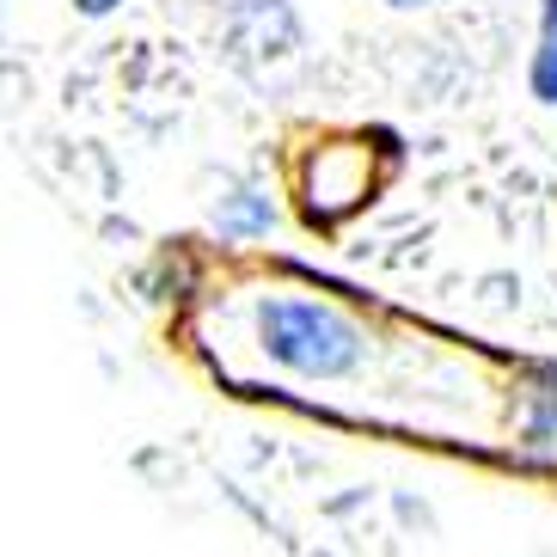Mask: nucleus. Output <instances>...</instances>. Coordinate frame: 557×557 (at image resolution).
<instances>
[{
    "label": "nucleus",
    "instance_id": "obj_3",
    "mask_svg": "<svg viewBox=\"0 0 557 557\" xmlns=\"http://www.w3.org/2000/svg\"><path fill=\"white\" fill-rule=\"evenodd\" d=\"M337 160H344L337 148H325V153L307 160V214L312 221H337V214H349L361 197H368V178L337 172Z\"/></svg>",
    "mask_w": 557,
    "mask_h": 557
},
{
    "label": "nucleus",
    "instance_id": "obj_5",
    "mask_svg": "<svg viewBox=\"0 0 557 557\" xmlns=\"http://www.w3.org/2000/svg\"><path fill=\"white\" fill-rule=\"evenodd\" d=\"M527 86L540 104H557V0H545L540 13V50H533V67H527Z\"/></svg>",
    "mask_w": 557,
    "mask_h": 557
},
{
    "label": "nucleus",
    "instance_id": "obj_6",
    "mask_svg": "<svg viewBox=\"0 0 557 557\" xmlns=\"http://www.w3.org/2000/svg\"><path fill=\"white\" fill-rule=\"evenodd\" d=\"M74 7H81L86 18H104V13H116V7H123V0H74Z\"/></svg>",
    "mask_w": 557,
    "mask_h": 557
},
{
    "label": "nucleus",
    "instance_id": "obj_7",
    "mask_svg": "<svg viewBox=\"0 0 557 557\" xmlns=\"http://www.w3.org/2000/svg\"><path fill=\"white\" fill-rule=\"evenodd\" d=\"M386 7H398V13H410V7H429V0H386Z\"/></svg>",
    "mask_w": 557,
    "mask_h": 557
},
{
    "label": "nucleus",
    "instance_id": "obj_4",
    "mask_svg": "<svg viewBox=\"0 0 557 557\" xmlns=\"http://www.w3.org/2000/svg\"><path fill=\"white\" fill-rule=\"evenodd\" d=\"M214 227H221V239H263L276 227V202L263 190H233L214 202Z\"/></svg>",
    "mask_w": 557,
    "mask_h": 557
},
{
    "label": "nucleus",
    "instance_id": "obj_2",
    "mask_svg": "<svg viewBox=\"0 0 557 557\" xmlns=\"http://www.w3.org/2000/svg\"><path fill=\"white\" fill-rule=\"evenodd\" d=\"M221 44L246 67L282 62L288 50H300V18L288 0H221Z\"/></svg>",
    "mask_w": 557,
    "mask_h": 557
},
{
    "label": "nucleus",
    "instance_id": "obj_1",
    "mask_svg": "<svg viewBox=\"0 0 557 557\" xmlns=\"http://www.w3.org/2000/svg\"><path fill=\"white\" fill-rule=\"evenodd\" d=\"M258 349L270 368L312 386H337V380H356L361 361H368V331L361 319H349L337 300L319 295H263L258 300Z\"/></svg>",
    "mask_w": 557,
    "mask_h": 557
}]
</instances>
